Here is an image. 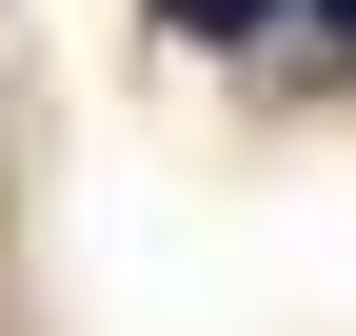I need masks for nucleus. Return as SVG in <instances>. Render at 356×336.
Segmentation results:
<instances>
[{"label": "nucleus", "instance_id": "1", "mask_svg": "<svg viewBox=\"0 0 356 336\" xmlns=\"http://www.w3.org/2000/svg\"><path fill=\"white\" fill-rule=\"evenodd\" d=\"M159 20H178V40H257L277 0H159Z\"/></svg>", "mask_w": 356, "mask_h": 336}, {"label": "nucleus", "instance_id": "2", "mask_svg": "<svg viewBox=\"0 0 356 336\" xmlns=\"http://www.w3.org/2000/svg\"><path fill=\"white\" fill-rule=\"evenodd\" d=\"M317 20H337V40H356V0H317Z\"/></svg>", "mask_w": 356, "mask_h": 336}]
</instances>
